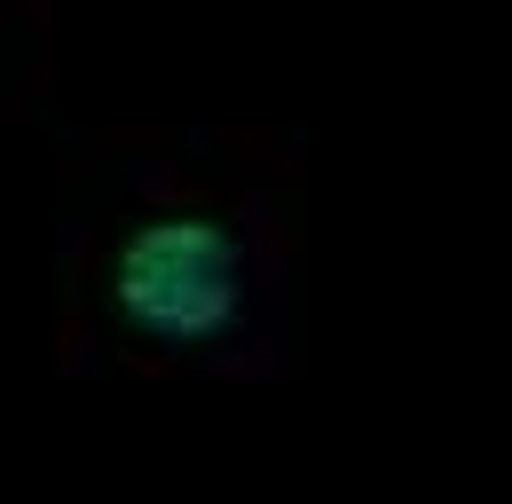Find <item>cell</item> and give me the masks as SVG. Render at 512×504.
<instances>
[{
  "instance_id": "1",
  "label": "cell",
  "mask_w": 512,
  "mask_h": 504,
  "mask_svg": "<svg viewBox=\"0 0 512 504\" xmlns=\"http://www.w3.org/2000/svg\"><path fill=\"white\" fill-rule=\"evenodd\" d=\"M56 378H276L308 245V158L276 126H103L64 166Z\"/></svg>"
},
{
  "instance_id": "2",
  "label": "cell",
  "mask_w": 512,
  "mask_h": 504,
  "mask_svg": "<svg viewBox=\"0 0 512 504\" xmlns=\"http://www.w3.org/2000/svg\"><path fill=\"white\" fill-rule=\"evenodd\" d=\"M56 0H0V119L32 111L56 87Z\"/></svg>"
}]
</instances>
